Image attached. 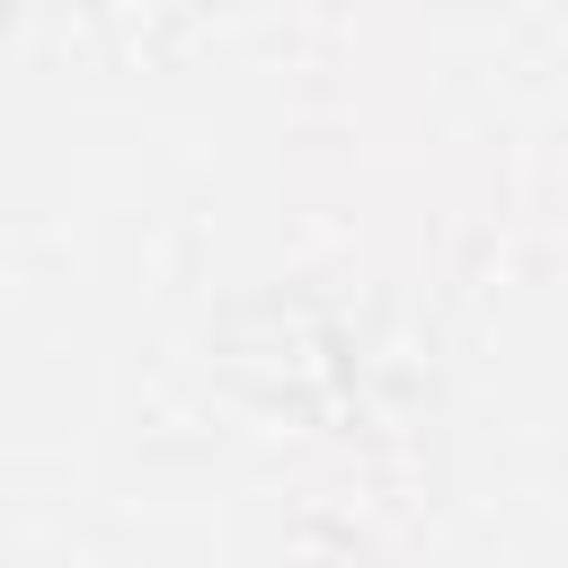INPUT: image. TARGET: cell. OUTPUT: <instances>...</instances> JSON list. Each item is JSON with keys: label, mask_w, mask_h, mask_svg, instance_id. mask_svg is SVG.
Listing matches in <instances>:
<instances>
[]
</instances>
